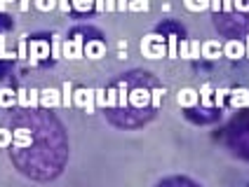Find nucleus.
Instances as JSON below:
<instances>
[{
	"instance_id": "nucleus-30",
	"label": "nucleus",
	"mask_w": 249,
	"mask_h": 187,
	"mask_svg": "<svg viewBox=\"0 0 249 187\" xmlns=\"http://www.w3.org/2000/svg\"><path fill=\"white\" fill-rule=\"evenodd\" d=\"M94 98H97V108H106V92L104 89H94Z\"/></svg>"
},
{
	"instance_id": "nucleus-37",
	"label": "nucleus",
	"mask_w": 249,
	"mask_h": 187,
	"mask_svg": "<svg viewBox=\"0 0 249 187\" xmlns=\"http://www.w3.org/2000/svg\"><path fill=\"white\" fill-rule=\"evenodd\" d=\"M221 10H223V12H231V10H235V7H233V0H221Z\"/></svg>"
},
{
	"instance_id": "nucleus-5",
	"label": "nucleus",
	"mask_w": 249,
	"mask_h": 187,
	"mask_svg": "<svg viewBox=\"0 0 249 187\" xmlns=\"http://www.w3.org/2000/svg\"><path fill=\"white\" fill-rule=\"evenodd\" d=\"M40 108H61V89L47 87L40 92Z\"/></svg>"
},
{
	"instance_id": "nucleus-18",
	"label": "nucleus",
	"mask_w": 249,
	"mask_h": 187,
	"mask_svg": "<svg viewBox=\"0 0 249 187\" xmlns=\"http://www.w3.org/2000/svg\"><path fill=\"white\" fill-rule=\"evenodd\" d=\"M179 56V40L177 35H169V42H167V59H177Z\"/></svg>"
},
{
	"instance_id": "nucleus-39",
	"label": "nucleus",
	"mask_w": 249,
	"mask_h": 187,
	"mask_svg": "<svg viewBox=\"0 0 249 187\" xmlns=\"http://www.w3.org/2000/svg\"><path fill=\"white\" fill-rule=\"evenodd\" d=\"M94 7L97 12H106V0H94Z\"/></svg>"
},
{
	"instance_id": "nucleus-15",
	"label": "nucleus",
	"mask_w": 249,
	"mask_h": 187,
	"mask_svg": "<svg viewBox=\"0 0 249 187\" xmlns=\"http://www.w3.org/2000/svg\"><path fill=\"white\" fill-rule=\"evenodd\" d=\"M115 87H118V108H123L124 110V108L129 106V89H127L124 82H118Z\"/></svg>"
},
{
	"instance_id": "nucleus-26",
	"label": "nucleus",
	"mask_w": 249,
	"mask_h": 187,
	"mask_svg": "<svg viewBox=\"0 0 249 187\" xmlns=\"http://www.w3.org/2000/svg\"><path fill=\"white\" fill-rule=\"evenodd\" d=\"M162 96H165V89H153L151 92V106L158 110L160 103H162Z\"/></svg>"
},
{
	"instance_id": "nucleus-19",
	"label": "nucleus",
	"mask_w": 249,
	"mask_h": 187,
	"mask_svg": "<svg viewBox=\"0 0 249 187\" xmlns=\"http://www.w3.org/2000/svg\"><path fill=\"white\" fill-rule=\"evenodd\" d=\"M228 94H231V89H214V106L216 108H223L226 106V98H228Z\"/></svg>"
},
{
	"instance_id": "nucleus-41",
	"label": "nucleus",
	"mask_w": 249,
	"mask_h": 187,
	"mask_svg": "<svg viewBox=\"0 0 249 187\" xmlns=\"http://www.w3.org/2000/svg\"><path fill=\"white\" fill-rule=\"evenodd\" d=\"M106 12H115V0H106Z\"/></svg>"
},
{
	"instance_id": "nucleus-34",
	"label": "nucleus",
	"mask_w": 249,
	"mask_h": 187,
	"mask_svg": "<svg viewBox=\"0 0 249 187\" xmlns=\"http://www.w3.org/2000/svg\"><path fill=\"white\" fill-rule=\"evenodd\" d=\"M12 56H14L12 52H7V49H5V38L0 35V59H12Z\"/></svg>"
},
{
	"instance_id": "nucleus-43",
	"label": "nucleus",
	"mask_w": 249,
	"mask_h": 187,
	"mask_svg": "<svg viewBox=\"0 0 249 187\" xmlns=\"http://www.w3.org/2000/svg\"><path fill=\"white\" fill-rule=\"evenodd\" d=\"M10 2H14V0H0V10H5V5H10Z\"/></svg>"
},
{
	"instance_id": "nucleus-28",
	"label": "nucleus",
	"mask_w": 249,
	"mask_h": 187,
	"mask_svg": "<svg viewBox=\"0 0 249 187\" xmlns=\"http://www.w3.org/2000/svg\"><path fill=\"white\" fill-rule=\"evenodd\" d=\"M61 38L54 35V40H52V59H61Z\"/></svg>"
},
{
	"instance_id": "nucleus-7",
	"label": "nucleus",
	"mask_w": 249,
	"mask_h": 187,
	"mask_svg": "<svg viewBox=\"0 0 249 187\" xmlns=\"http://www.w3.org/2000/svg\"><path fill=\"white\" fill-rule=\"evenodd\" d=\"M228 103H231V108H249V89H245V87H240V89H231V94H228Z\"/></svg>"
},
{
	"instance_id": "nucleus-10",
	"label": "nucleus",
	"mask_w": 249,
	"mask_h": 187,
	"mask_svg": "<svg viewBox=\"0 0 249 187\" xmlns=\"http://www.w3.org/2000/svg\"><path fill=\"white\" fill-rule=\"evenodd\" d=\"M223 56H228V59H233V61H237V59H245V42L228 40L226 45H223Z\"/></svg>"
},
{
	"instance_id": "nucleus-1",
	"label": "nucleus",
	"mask_w": 249,
	"mask_h": 187,
	"mask_svg": "<svg viewBox=\"0 0 249 187\" xmlns=\"http://www.w3.org/2000/svg\"><path fill=\"white\" fill-rule=\"evenodd\" d=\"M141 54L146 59H162L167 56V47H165V38L158 35V33H151L141 40Z\"/></svg>"
},
{
	"instance_id": "nucleus-42",
	"label": "nucleus",
	"mask_w": 249,
	"mask_h": 187,
	"mask_svg": "<svg viewBox=\"0 0 249 187\" xmlns=\"http://www.w3.org/2000/svg\"><path fill=\"white\" fill-rule=\"evenodd\" d=\"M245 59H249V35H247V42H245Z\"/></svg>"
},
{
	"instance_id": "nucleus-25",
	"label": "nucleus",
	"mask_w": 249,
	"mask_h": 187,
	"mask_svg": "<svg viewBox=\"0 0 249 187\" xmlns=\"http://www.w3.org/2000/svg\"><path fill=\"white\" fill-rule=\"evenodd\" d=\"M200 40H188V59H200Z\"/></svg>"
},
{
	"instance_id": "nucleus-9",
	"label": "nucleus",
	"mask_w": 249,
	"mask_h": 187,
	"mask_svg": "<svg viewBox=\"0 0 249 187\" xmlns=\"http://www.w3.org/2000/svg\"><path fill=\"white\" fill-rule=\"evenodd\" d=\"M177 103H179L181 108H195L197 103H200V94L195 92V89H181L179 96H177Z\"/></svg>"
},
{
	"instance_id": "nucleus-27",
	"label": "nucleus",
	"mask_w": 249,
	"mask_h": 187,
	"mask_svg": "<svg viewBox=\"0 0 249 187\" xmlns=\"http://www.w3.org/2000/svg\"><path fill=\"white\" fill-rule=\"evenodd\" d=\"M17 103L21 108H31V101H28V89H19L17 92Z\"/></svg>"
},
{
	"instance_id": "nucleus-14",
	"label": "nucleus",
	"mask_w": 249,
	"mask_h": 187,
	"mask_svg": "<svg viewBox=\"0 0 249 187\" xmlns=\"http://www.w3.org/2000/svg\"><path fill=\"white\" fill-rule=\"evenodd\" d=\"M73 84L71 82H64L61 84V108H73Z\"/></svg>"
},
{
	"instance_id": "nucleus-24",
	"label": "nucleus",
	"mask_w": 249,
	"mask_h": 187,
	"mask_svg": "<svg viewBox=\"0 0 249 187\" xmlns=\"http://www.w3.org/2000/svg\"><path fill=\"white\" fill-rule=\"evenodd\" d=\"M106 108H118V87L106 89Z\"/></svg>"
},
{
	"instance_id": "nucleus-33",
	"label": "nucleus",
	"mask_w": 249,
	"mask_h": 187,
	"mask_svg": "<svg viewBox=\"0 0 249 187\" xmlns=\"http://www.w3.org/2000/svg\"><path fill=\"white\" fill-rule=\"evenodd\" d=\"M56 10L69 14V10H73V7H71V0H56Z\"/></svg>"
},
{
	"instance_id": "nucleus-16",
	"label": "nucleus",
	"mask_w": 249,
	"mask_h": 187,
	"mask_svg": "<svg viewBox=\"0 0 249 187\" xmlns=\"http://www.w3.org/2000/svg\"><path fill=\"white\" fill-rule=\"evenodd\" d=\"M17 103V92L12 89H0V108H12Z\"/></svg>"
},
{
	"instance_id": "nucleus-2",
	"label": "nucleus",
	"mask_w": 249,
	"mask_h": 187,
	"mask_svg": "<svg viewBox=\"0 0 249 187\" xmlns=\"http://www.w3.org/2000/svg\"><path fill=\"white\" fill-rule=\"evenodd\" d=\"M73 106L85 110L87 115H94V110H97V98H94V89H73Z\"/></svg>"
},
{
	"instance_id": "nucleus-4",
	"label": "nucleus",
	"mask_w": 249,
	"mask_h": 187,
	"mask_svg": "<svg viewBox=\"0 0 249 187\" xmlns=\"http://www.w3.org/2000/svg\"><path fill=\"white\" fill-rule=\"evenodd\" d=\"M50 54H52V47H50L47 40H31V45H28V59H31L33 66L38 61H42V59H50Z\"/></svg>"
},
{
	"instance_id": "nucleus-38",
	"label": "nucleus",
	"mask_w": 249,
	"mask_h": 187,
	"mask_svg": "<svg viewBox=\"0 0 249 187\" xmlns=\"http://www.w3.org/2000/svg\"><path fill=\"white\" fill-rule=\"evenodd\" d=\"M209 10L212 12H219L221 10V0H209Z\"/></svg>"
},
{
	"instance_id": "nucleus-22",
	"label": "nucleus",
	"mask_w": 249,
	"mask_h": 187,
	"mask_svg": "<svg viewBox=\"0 0 249 187\" xmlns=\"http://www.w3.org/2000/svg\"><path fill=\"white\" fill-rule=\"evenodd\" d=\"M14 140V134L10 129H0V150H5V147H10Z\"/></svg>"
},
{
	"instance_id": "nucleus-17",
	"label": "nucleus",
	"mask_w": 249,
	"mask_h": 187,
	"mask_svg": "<svg viewBox=\"0 0 249 187\" xmlns=\"http://www.w3.org/2000/svg\"><path fill=\"white\" fill-rule=\"evenodd\" d=\"M183 5L191 12H205V10H209V0H183Z\"/></svg>"
},
{
	"instance_id": "nucleus-12",
	"label": "nucleus",
	"mask_w": 249,
	"mask_h": 187,
	"mask_svg": "<svg viewBox=\"0 0 249 187\" xmlns=\"http://www.w3.org/2000/svg\"><path fill=\"white\" fill-rule=\"evenodd\" d=\"M12 145L17 147V150H24V147H31L33 145V134L28 131V129H17L14 131V140Z\"/></svg>"
},
{
	"instance_id": "nucleus-3",
	"label": "nucleus",
	"mask_w": 249,
	"mask_h": 187,
	"mask_svg": "<svg viewBox=\"0 0 249 187\" xmlns=\"http://www.w3.org/2000/svg\"><path fill=\"white\" fill-rule=\"evenodd\" d=\"M85 56V40L80 35L71 38V40L61 42V59H71V61H78Z\"/></svg>"
},
{
	"instance_id": "nucleus-13",
	"label": "nucleus",
	"mask_w": 249,
	"mask_h": 187,
	"mask_svg": "<svg viewBox=\"0 0 249 187\" xmlns=\"http://www.w3.org/2000/svg\"><path fill=\"white\" fill-rule=\"evenodd\" d=\"M200 103H202V108H214V87L212 84H202V89H200Z\"/></svg>"
},
{
	"instance_id": "nucleus-8",
	"label": "nucleus",
	"mask_w": 249,
	"mask_h": 187,
	"mask_svg": "<svg viewBox=\"0 0 249 187\" xmlns=\"http://www.w3.org/2000/svg\"><path fill=\"white\" fill-rule=\"evenodd\" d=\"M85 56L87 59H101V56H106V42L104 40H87L85 42Z\"/></svg>"
},
{
	"instance_id": "nucleus-21",
	"label": "nucleus",
	"mask_w": 249,
	"mask_h": 187,
	"mask_svg": "<svg viewBox=\"0 0 249 187\" xmlns=\"http://www.w3.org/2000/svg\"><path fill=\"white\" fill-rule=\"evenodd\" d=\"M71 7L78 10V12H87L94 7V0H71Z\"/></svg>"
},
{
	"instance_id": "nucleus-40",
	"label": "nucleus",
	"mask_w": 249,
	"mask_h": 187,
	"mask_svg": "<svg viewBox=\"0 0 249 187\" xmlns=\"http://www.w3.org/2000/svg\"><path fill=\"white\" fill-rule=\"evenodd\" d=\"M28 7H31V0H19V10L21 12H28Z\"/></svg>"
},
{
	"instance_id": "nucleus-35",
	"label": "nucleus",
	"mask_w": 249,
	"mask_h": 187,
	"mask_svg": "<svg viewBox=\"0 0 249 187\" xmlns=\"http://www.w3.org/2000/svg\"><path fill=\"white\" fill-rule=\"evenodd\" d=\"M179 56H181V59H188V40H181V45H179Z\"/></svg>"
},
{
	"instance_id": "nucleus-29",
	"label": "nucleus",
	"mask_w": 249,
	"mask_h": 187,
	"mask_svg": "<svg viewBox=\"0 0 249 187\" xmlns=\"http://www.w3.org/2000/svg\"><path fill=\"white\" fill-rule=\"evenodd\" d=\"M28 101H31V108H40V92L38 89H31L28 92Z\"/></svg>"
},
{
	"instance_id": "nucleus-32",
	"label": "nucleus",
	"mask_w": 249,
	"mask_h": 187,
	"mask_svg": "<svg viewBox=\"0 0 249 187\" xmlns=\"http://www.w3.org/2000/svg\"><path fill=\"white\" fill-rule=\"evenodd\" d=\"M233 7L237 12H249V0H233Z\"/></svg>"
},
{
	"instance_id": "nucleus-6",
	"label": "nucleus",
	"mask_w": 249,
	"mask_h": 187,
	"mask_svg": "<svg viewBox=\"0 0 249 187\" xmlns=\"http://www.w3.org/2000/svg\"><path fill=\"white\" fill-rule=\"evenodd\" d=\"M221 54H223V45L219 40H207V42H202V47H200V56L209 59V61L219 59Z\"/></svg>"
},
{
	"instance_id": "nucleus-23",
	"label": "nucleus",
	"mask_w": 249,
	"mask_h": 187,
	"mask_svg": "<svg viewBox=\"0 0 249 187\" xmlns=\"http://www.w3.org/2000/svg\"><path fill=\"white\" fill-rule=\"evenodd\" d=\"M36 10L40 12H50V10H56V0H33Z\"/></svg>"
},
{
	"instance_id": "nucleus-36",
	"label": "nucleus",
	"mask_w": 249,
	"mask_h": 187,
	"mask_svg": "<svg viewBox=\"0 0 249 187\" xmlns=\"http://www.w3.org/2000/svg\"><path fill=\"white\" fill-rule=\"evenodd\" d=\"M129 7V0H115V12H124Z\"/></svg>"
},
{
	"instance_id": "nucleus-31",
	"label": "nucleus",
	"mask_w": 249,
	"mask_h": 187,
	"mask_svg": "<svg viewBox=\"0 0 249 187\" xmlns=\"http://www.w3.org/2000/svg\"><path fill=\"white\" fill-rule=\"evenodd\" d=\"M19 59H28V42H26V38H21L19 40Z\"/></svg>"
},
{
	"instance_id": "nucleus-20",
	"label": "nucleus",
	"mask_w": 249,
	"mask_h": 187,
	"mask_svg": "<svg viewBox=\"0 0 249 187\" xmlns=\"http://www.w3.org/2000/svg\"><path fill=\"white\" fill-rule=\"evenodd\" d=\"M148 0H129V12H148Z\"/></svg>"
},
{
	"instance_id": "nucleus-11",
	"label": "nucleus",
	"mask_w": 249,
	"mask_h": 187,
	"mask_svg": "<svg viewBox=\"0 0 249 187\" xmlns=\"http://www.w3.org/2000/svg\"><path fill=\"white\" fill-rule=\"evenodd\" d=\"M129 106L132 108L151 106V92H146V89H134V92L129 94Z\"/></svg>"
}]
</instances>
